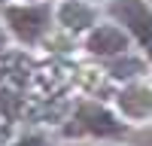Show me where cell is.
<instances>
[{
	"label": "cell",
	"mask_w": 152,
	"mask_h": 146,
	"mask_svg": "<svg viewBox=\"0 0 152 146\" xmlns=\"http://www.w3.org/2000/svg\"><path fill=\"white\" fill-rule=\"evenodd\" d=\"M9 146H49V140L43 134H21L18 140H12Z\"/></svg>",
	"instance_id": "7"
},
{
	"label": "cell",
	"mask_w": 152,
	"mask_h": 146,
	"mask_svg": "<svg viewBox=\"0 0 152 146\" xmlns=\"http://www.w3.org/2000/svg\"><path fill=\"white\" fill-rule=\"evenodd\" d=\"M128 46H131L128 31L122 24H116V21L94 24L88 31V36H85V49L91 55H97V58H119V55L128 52Z\"/></svg>",
	"instance_id": "4"
},
{
	"label": "cell",
	"mask_w": 152,
	"mask_h": 146,
	"mask_svg": "<svg viewBox=\"0 0 152 146\" xmlns=\"http://www.w3.org/2000/svg\"><path fill=\"white\" fill-rule=\"evenodd\" d=\"M110 15L128 31L131 40H137L146 55L152 58V3L149 0H113Z\"/></svg>",
	"instance_id": "2"
},
{
	"label": "cell",
	"mask_w": 152,
	"mask_h": 146,
	"mask_svg": "<svg viewBox=\"0 0 152 146\" xmlns=\"http://www.w3.org/2000/svg\"><path fill=\"white\" fill-rule=\"evenodd\" d=\"M110 73H113V76H119V79L140 76V73H143V61H137V58H128V55H125V61H116V64H110Z\"/></svg>",
	"instance_id": "6"
},
{
	"label": "cell",
	"mask_w": 152,
	"mask_h": 146,
	"mask_svg": "<svg viewBox=\"0 0 152 146\" xmlns=\"http://www.w3.org/2000/svg\"><path fill=\"white\" fill-rule=\"evenodd\" d=\"M55 18H58L61 28H67L73 34H82V31H91L97 24V9L88 0H64L55 9Z\"/></svg>",
	"instance_id": "5"
},
{
	"label": "cell",
	"mask_w": 152,
	"mask_h": 146,
	"mask_svg": "<svg viewBox=\"0 0 152 146\" xmlns=\"http://www.w3.org/2000/svg\"><path fill=\"white\" fill-rule=\"evenodd\" d=\"M149 3H152V0H149Z\"/></svg>",
	"instance_id": "11"
},
{
	"label": "cell",
	"mask_w": 152,
	"mask_h": 146,
	"mask_svg": "<svg viewBox=\"0 0 152 146\" xmlns=\"http://www.w3.org/2000/svg\"><path fill=\"white\" fill-rule=\"evenodd\" d=\"M18 3H40V0H18Z\"/></svg>",
	"instance_id": "9"
},
{
	"label": "cell",
	"mask_w": 152,
	"mask_h": 146,
	"mask_svg": "<svg viewBox=\"0 0 152 146\" xmlns=\"http://www.w3.org/2000/svg\"><path fill=\"white\" fill-rule=\"evenodd\" d=\"M6 46H9V31H6V24H0V55L6 52Z\"/></svg>",
	"instance_id": "8"
},
{
	"label": "cell",
	"mask_w": 152,
	"mask_h": 146,
	"mask_svg": "<svg viewBox=\"0 0 152 146\" xmlns=\"http://www.w3.org/2000/svg\"><path fill=\"white\" fill-rule=\"evenodd\" d=\"M122 128L125 125L110 113L107 107L91 104V101L79 104V110H76V116H73V125H70V131L94 134V137H116V134H122Z\"/></svg>",
	"instance_id": "3"
},
{
	"label": "cell",
	"mask_w": 152,
	"mask_h": 146,
	"mask_svg": "<svg viewBox=\"0 0 152 146\" xmlns=\"http://www.w3.org/2000/svg\"><path fill=\"white\" fill-rule=\"evenodd\" d=\"M52 18H55V9L49 3H9L3 6V24L6 31L15 36L18 43H40L43 36L52 28Z\"/></svg>",
	"instance_id": "1"
},
{
	"label": "cell",
	"mask_w": 152,
	"mask_h": 146,
	"mask_svg": "<svg viewBox=\"0 0 152 146\" xmlns=\"http://www.w3.org/2000/svg\"><path fill=\"white\" fill-rule=\"evenodd\" d=\"M3 6H6V0H0V12H3Z\"/></svg>",
	"instance_id": "10"
}]
</instances>
